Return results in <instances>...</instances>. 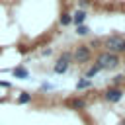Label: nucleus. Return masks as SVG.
Segmentation results:
<instances>
[{"instance_id":"f257e3e1","label":"nucleus","mask_w":125,"mask_h":125,"mask_svg":"<svg viewBox=\"0 0 125 125\" xmlns=\"http://www.w3.org/2000/svg\"><path fill=\"white\" fill-rule=\"evenodd\" d=\"M104 47L107 53H113V55H119V53H125V37L121 35H109L104 39Z\"/></svg>"},{"instance_id":"f03ea898","label":"nucleus","mask_w":125,"mask_h":125,"mask_svg":"<svg viewBox=\"0 0 125 125\" xmlns=\"http://www.w3.org/2000/svg\"><path fill=\"white\" fill-rule=\"evenodd\" d=\"M119 64V57L113 55V53H102L98 55V61H96V66H100V70H111Z\"/></svg>"},{"instance_id":"7ed1b4c3","label":"nucleus","mask_w":125,"mask_h":125,"mask_svg":"<svg viewBox=\"0 0 125 125\" xmlns=\"http://www.w3.org/2000/svg\"><path fill=\"white\" fill-rule=\"evenodd\" d=\"M90 55H92V51H90L88 45H78V47L74 49V61H76V62H86V61H90Z\"/></svg>"},{"instance_id":"20e7f679","label":"nucleus","mask_w":125,"mask_h":125,"mask_svg":"<svg viewBox=\"0 0 125 125\" xmlns=\"http://www.w3.org/2000/svg\"><path fill=\"white\" fill-rule=\"evenodd\" d=\"M68 61H70V55H68V53H64V55L57 61V64H55V72H57V74L66 72V68H68Z\"/></svg>"},{"instance_id":"39448f33","label":"nucleus","mask_w":125,"mask_h":125,"mask_svg":"<svg viewBox=\"0 0 125 125\" xmlns=\"http://www.w3.org/2000/svg\"><path fill=\"white\" fill-rule=\"evenodd\" d=\"M123 98V90L121 88H107V92H105V100L107 102H119Z\"/></svg>"},{"instance_id":"423d86ee","label":"nucleus","mask_w":125,"mask_h":125,"mask_svg":"<svg viewBox=\"0 0 125 125\" xmlns=\"http://www.w3.org/2000/svg\"><path fill=\"white\" fill-rule=\"evenodd\" d=\"M84 20H86V12H84V10H76L74 16H72V21H74L76 25H82Z\"/></svg>"},{"instance_id":"0eeeda50","label":"nucleus","mask_w":125,"mask_h":125,"mask_svg":"<svg viewBox=\"0 0 125 125\" xmlns=\"http://www.w3.org/2000/svg\"><path fill=\"white\" fill-rule=\"evenodd\" d=\"M68 105H70L72 109H82V107L86 105V100H82V98H74V100H68Z\"/></svg>"},{"instance_id":"6e6552de","label":"nucleus","mask_w":125,"mask_h":125,"mask_svg":"<svg viewBox=\"0 0 125 125\" xmlns=\"http://www.w3.org/2000/svg\"><path fill=\"white\" fill-rule=\"evenodd\" d=\"M90 86H92V80H90V78H82V80H78V84H76L78 90H84V88H90Z\"/></svg>"},{"instance_id":"1a4fd4ad","label":"nucleus","mask_w":125,"mask_h":125,"mask_svg":"<svg viewBox=\"0 0 125 125\" xmlns=\"http://www.w3.org/2000/svg\"><path fill=\"white\" fill-rule=\"evenodd\" d=\"M14 76H18V78H25V76H27V70L20 66V68H16V70H14Z\"/></svg>"},{"instance_id":"9d476101","label":"nucleus","mask_w":125,"mask_h":125,"mask_svg":"<svg viewBox=\"0 0 125 125\" xmlns=\"http://www.w3.org/2000/svg\"><path fill=\"white\" fill-rule=\"evenodd\" d=\"M98 72H100V66H96V64H94V66H92V68L86 72V78H92V76H96Z\"/></svg>"},{"instance_id":"9b49d317","label":"nucleus","mask_w":125,"mask_h":125,"mask_svg":"<svg viewBox=\"0 0 125 125\" xmlns=\"http://www.w3.org/2000/svg\"><path fill=\"white\" fill-rule=\"evenodd\" d=\"M70 21H72V18H70L68 14H62V16H61V23H62V25H68Z\"/></svg>"},{"instance_id":"f8f14e48","label":"nucleus","mask_w":125,"mask_h":125,"mask_svg":"<svg viewBox=\"0 0 125 125\" xmlns=\"http://www.w3.org/2000/svg\"><path fill=\"white\" fill-rule=\"evenodd\" d=\"M88 31H90V29H88L86 25H76V33H78V35H86Z\"/></svg>"},{"instance_id":"ddd939ff","label":"nucleus","mask_w":125,"mask_h":125,"mask_svg":"<svg viewBox=\"0 0 125 125\" xmlns=\"http://www.w3.org/2000/svg\"><path fill=\"white\" fill-rule=\"evenodd\" d=\"M18 102H20V104H27V102H31V94H21Z\"/></svg>"}]
</instances>
